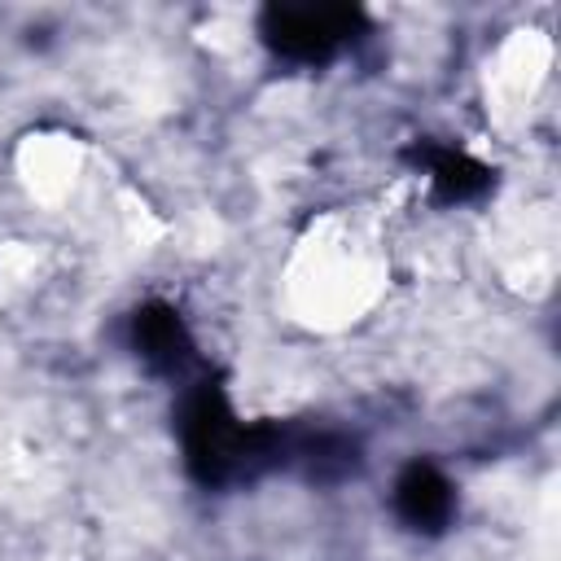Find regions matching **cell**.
Masks as SVG:
<instances>
[{
	"label": "cell",
	"mask_w": 561,
	"mask_h": 561,
	"mask_svg": "<svg viewBox=\"0 0 561 561\" xmlns=\"http://www.w3.org/2000/svg\"><path fill=\"white\" fill-rule=\"evenodd\" d=\"M180 443L193 482L224 491L294 465L298 430L276 421H241L224 386L215 377H197L180 403Z\"/></svg>",
	"instance_id": "6da1fadb"
},
{
	"label": "cell",
	"mask_w": 561,
	"mask_h": 561,
	"mask_svg": "<svg viewBox=\"0 0 561 561\" xmlns=\"http://www.w3.org/2000/svg\"><path fill=\"white\" fill-rule=\"evenodd\" d=\"M127 337L131 351L162 377H188V368L197 364L193 333L171 302H140L127 320Z\"/></svg>",
	"instance_id": "3957f363"
},
{
	"label": "cell",
	"mask_w": 561,
	"mask_h": 561,
	"mask_svg": "<svg viewBox=\"0 0 561 561\" xmlns=\"http://www.w3.org/2000/svg\"><path fill=\"white\" fill-rule=\"evenodd\" d=\"M368 18L359 4H267L259 13V39L298 66H320L364 35Z\"/></svg>",
	"instance_id": "7a4b0ae2"
},
{
	"label": "cell",
	"mask_w": 561,
	"mask_h": 561,
	"mask_svg": "<svg viewBox=\"0 0 561 561\" xmlns=\"http://www.w3.org/2000/svg\"><path fill=\"white\" fill-rule=\"evenodd\" d=\"M408 158H412L416 167H425L434 197L447 202V206L473 202V197H482V193L495 184V171H491L486 162H478L473 153H465V149H447V145L421 140V145L408 149Z\"/></svg>",
	"instance_id": "5b68a950"
},
{
	"label": "cell",
	"mask_w": 561,
	"mask_h": 561,
	"mask_svg": "<svg viewBox=\"0 0 561 561\" xmlns=\"http://www.w3.org/2000/svg\"><path fill=\"white\" fill-rule=\"evenodd\" d=\"M394 513L416 535H443L456 517V486L430 460H412L394 478Z\"/></svg>",
	"instance_id": "277c9868"
}]
</instances>
